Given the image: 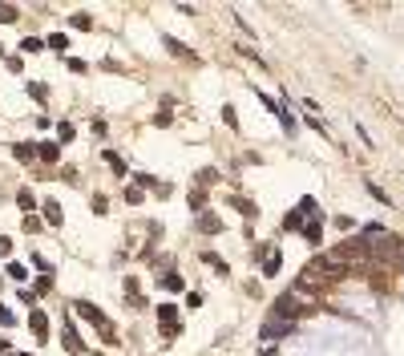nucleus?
I'll return each instance as SVG.
<instances>
[{"label": "nucleus", "mask_w": 404, "mask_h": 356, "mask_svg": "<svg viewBox=\"0 0 404 356\" xmlns=\"http://www.w3.org/2000/svg\"><path fill=\"white\" fill-rule=\"evenodd\" d=\"M231 202H234V207H238V211H243V215H255V207H251V202H243V198H238V194H234Z\"/></svg>", "instance_id": "6ab92c4d"}, {"label": "nucleus", "mask_w": 404, "mask_h": 356, "mask_svg": "<svg viewBox=\"0 0 404 356\" xmlns=\"http://www.w3.org/2000/svg\"><path fill=\"white\" fill-rule=\"evenodd\" d=\"M77 312H81L85 320H93V324H105V316H101V308H93V303H85V299H77Z\"/></svg>", "instance_id": "f257e3e1"}, {"label": "nucleus", "mask_w": 404, "mask_h": 356, "mask_svg": "<svg viewBox=\"0 0 404 356\" xmlns=\"http://www.w3.org/2000/svg\"><path fill=\"white\" fill-rule=\"evenodd\" d=\"M190 207L202 211V207H206V190H190Z\"/></svg>", "instance_id": "0eeeda50"}, {"label": "nucleus", "mask_w": 404, "mask_h": 356, "mask_svg": "<svg viewBox=\"0 0 404 356\" xmlns=\"http://www.w3.org/2000/svg\"><path fill=\"white\" fill-rule=\"evenodd\" d=\"M29 324H33V332H37V340H45V312H33Z\"/></svg>", "instance_id": "20e7f679"}, {"label": "nucleus", "mask_w": 404, "mask_h": 356, "mask_svg": "<svg viewBox=\"0 0 404 356\" xmlns=\"http://www.w3.org/2000/svg\"><path fill=\"white\" fill-rule=\"evenodd\" d=\"M166 49H170V53H178V57H194V53H190V49H182L174 37H166Z\"/></svg>", "instance_id": "1a4fd4ad"}, {"label": "nucleus", "mask_w": 404, "mask_h": 356, "mask_svg": "<svg viewBox=\"0 0 404 356\" xmlns=\"http://www.w3.org/2000/svg\"><path fill=\"white\" fill-rule=\"evenodd\" d=\"M37 154H41V158H45V162H57V146H41V150H37Z\"/></svg>", "instance_id": "4468645a"}, {"label": "nucleus", "mask_w": 404, "mask_h": 356, "mask_svg": "<svg viewBox=\"0 0 404 356\" xmlns=\"http://www.w3.org/2000/svg\"><path fill=\"white\" fill-rule=\"evenodd\" d=\"M219 227H223L219 215H202V231H206V235H219Z\"/></svg>", "instance_id": "39448f33"}, {"label": "nucleus", "mask_w": 404, "mask_h": 356, "mask_svg": "<svg viewBox=\"0 0 404 356\" xmlns=\"http://www.w3.org/2000/svg\"><path fill=\"white\" fill-rule=\"evenodd\" d=\"M16 202H20L24 211H33V207H37V198H33V190H20V194H16Z\"/></svg>", "instance_id": "6e6552de"}, {"label": "nucleus", "mask_w": 404, "mask_h": 356, "mask_svg": "<svg viewBox=\"0 0 404 356\" xmlns=\"http://www.w3.org/2000/svg\"><path fill=\"white\" fill-rule=\"evenodd\" d=\"M158 320H166V328H178V316H174V308H162V312H158Z\"/></svg>", "instance_id": "423d86ee"}, {"label": "nucleus", "mask_w": 404, "mask_h": 356, "mask_svg": "<svg viewBox=\"0 0 404 356\" xmlns=\"http://www.w3.org/2000/svg\"><path fill=\"white\" fill-rule=\"evenodd\" d=\"M57 138H61V142H69V138H73V125H69V121H61V125H57Z\"/></svg>", "instance_id": "dca6fc26"}, {"label": "nucleus", "mask_w": 404, "mask_h": 356, "mask_svg": "<svg viewBox=\"0 0 404 356\" xmlns=\"http://www.w3.org/2000/svg\"><path fill=\"white\" fill-rule=\"evenodd\" d=\"M73 24H77V29H89L93 20H89V12H77V16H73Z\"/></svg>", "instance_id": "a211bd4d"}, {"label": "nucleus", "mask_w": 404, "mask_h": 356, "mask_svg": "<svg viewBox=\"0 0 404 356\" xmlns=\"http://www.w3.org/2000/svg\"><path fill=\"white\" fill-rule=\"evenodd\" d=\"M49 45H53V49H69V37H65V33H53Z\"/></svg>", "instance_id": "9b49d317"}, {"label": "nucleus", "mask_w": 404, "mask_h": 356, "mask_svg": "<svg viewBox=\"0 0 404 356\" xmlns=\"http://www.w3.org/2000/svg\"><path fill=\"white\" fill-rule=\"evenodd\" d=\"M105 162H110V166H114L117 174H125V162H121V158H117V154H105Z\"/></svg>", "instance_id": "f3484780"}, {"label": "nucleus", "mask_w": 404, "mask_h": 356, "mask_svg": "<svg viewBox=\"0 0 404 356\" xmlns=\"http://www.w3.org/2000/svg\"><path fill=\"white\" fill-rule=\"evenodd\" d=\"M20 49H24V53H37V49H41V41H37V37H24V41H20Z\"/></svg>", "instance_id": "f8f14e48"}, {"label": "nucleus", "mask_w": 404, "mask_h": 356, "mask_svg": "<svg viewBox=\"0 0 404 356\" xmlns=\"http://www.w3.org/2000/svg\"><path fill=\"white\" fill-rule=\"evenodd\" d=\"M16 158H20V162H29V158H33V146H29V142H20V146H16Z\"/></svg>", "instance_id": "ddd939ff"}, {"label": "nucleus", "mask_w": 404, "mask_h": 356, "mask_svg": "<svg viewBox=\"0 0 404 356\" xmlns=\"http://www.w3.org/2000/svg\"><path fill=\"white\" fill-rule=\"evenodd\" d=\"M8 251H12V243H8V239L0 235V255H8Z\"/></svg>", "instance_id": "aec40b11"}, {"label": "nucleus", "mask_w": 404, "mask_h": 356, "mask_svg": "<svg viewBox=\"0 0 404 356\" xmlns=\"http://www.w3.org/2000/svg\"><path fill=\"white\" fill-rule=\"evenodd\" d=\"M8 275H12V279H24L29 271H24V263H8Z\"/></svg>", "instance_id": "2eb2a0df"}, {"label": "nucleus", "mask_w": 404, "mask_h": 356, "mask_svg": "<svg viewBox=\"0 0 404 356\" xmlns=\"http://www.w3.org/2000/svg\"><path fill=\"white\" fill-rule=\"evenodd\" d=\"M65 348H69V352H85V344H81V336H77V332H73V328H65Z\"/></svg>", "instance_id": "f03ea898"}, {"label": "nucleus", "mask_w": 404, "mask_h": 356, "mask_svg": "<svg viewBox=\"0 0 404 356\" xmlns=\"http://www.w3.org/2000/svg\"><path fill=\"white\" fill-rule=\"evenodd\" d=\"M45 219H49V223H61V207L57 202H45Z\"/></svg>", "instance_id": "9d476101"}, {"label": "nucleus", "mask_w": 404, "mask_h": 356, "mask_svg": "<svg viewBox=\"0 0 404 356\" xmlns=\"http://www.w3.org/2000/svg\"><path fill=\"white\" fill-rule=\"evenodd\" d=\"M263 271H267V275L279 271V251H275V247H267V263H263Z\"/></svg>", "instance_id": "7ed1b4c3"}]
</instances>
